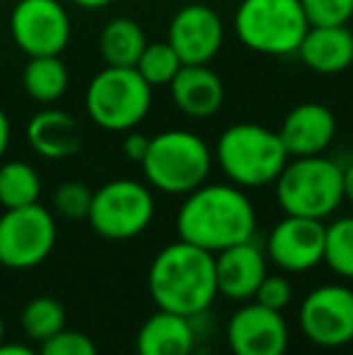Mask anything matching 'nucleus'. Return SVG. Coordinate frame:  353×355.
<instances>
[{"instance_id":"nucleus-1","label":"nucleus","mask_w":353,"mask_h":355,"mask_svg":"<svg viewBox=\"0 0 353 355\" xmlns=\"http://www.w3.org/2000/svg\"><path fill=\"white\" fill-rule=\"evenodd\" d=\"M175 223L179 239L218 254L255 239L257 211L245 189L235 184H201L184 196Z\"/></svg>"},{"instance_id":"nucleus-2","label":"nucleus","mask_w":353,"mask_h":355,"mask_svg":"<svg viewBox=\"0 0 353 355\" xmlns=\"http://www.w3.org/2000/svg\"><path fill=\"white\" fill-rule=\"evenodd\" d=\"M148 293L157 309L201 317L218 297L216 254L184 239L167 244L150 261Z\"/></svg>"},{"instance_id":"nucleus-3","label":"nucleus","mask_w":353,"mask_h":355,"mask_svg":"<svg viewBox=\"0 0 353 355\" xmlns=\"http://www.w3.org/2000/svg\"><path fill=\"white\" fill-rule=\"evenodd\" d=\"M288 159L291 155L278 131H271L261 123H232L216 143L218 167L230 179V184L240 189H261L273 184Z\"/></svg>"},{"instance_id":"nucleus-4","label":"nucleus","mask_w":353,"mask_h":355,"mask_svg":"<svg viewBox=\"0 0 353 355\" xmlns=\"http://www.w3.org/2000/svg\"><path fill=\"white\" fill-rule=\"evenodd\" d=\"M213 153L201 136L170 128L150 138L141 167L146 182L167 196H187L206 184L213 169Z\"/></svg>"},{"instance_id":"nucleus-5","label":"nucleus","mask_w":353,"mask_h":355,"mask_svg":"<svg viewBox=\"0 0 353 355\" xmlns=\"http://www.w3.org/2000/svg\"><path fill=\"white\" fill-rule=\"evenodd\" d=\"M273 187L286 215L327 220L344 203V167L327 155L291 157Z\"/></svg>"},{"instance_id":"nucleus-6","label":"nucleus","mask_w":353,"mask_h":355,"mask_svg":"<svg viewBox=\"0 0 353 355\" xmlns=\"http://www.w3.org/2000/svg\"><path fill=\"white\" fill-rule=\"evenodd\" d=\"M153 107V87L136 68L107 66L92 75L85 89V112L94 126L109 133H128L146 121Z\"/></svg>"},{"instance_id":"nucleus-7","label":"nucleus","mask_w":353,"mask_h":355,"mask_svg":"<svg viewBox=\"0 0 353 355\" xmlns=\"http://www.w3.org/2000/svg\"><path fill=\"white\" fill-rule=\"evenodd\" d=\"M310 22L300 0H242L235 10V34L242 46L261 56H293Z\"/></svg>"},{"instance_id":"nucleus-8","label":"nucleus","mask_w":353,"mask_h":355,"mask_svg":"<svg viewBox=\"0 0 353 355\" xmlns=\"http://www.w3.org/2000/svg\"><path fill=\"white\" fill-rule=\"evenodd\" d=\"M155 218V196L138 179H112L92 191L87 223L104 239H133L150 227Z\"/></svg>"},{"instance_id":"nucleus-9","label":"nucleus","mask_w":353,"mask_h":355,"mask_svg":"<svg viewBox=\"0 0 353 355\" xmlns=\"http://www.w3.org/2000/svg\"><path fill=\"white\" fill-rule=\"evenodd\" d=\"M58 239L56 215L42 203L5 208L0 215V266L29 271L49 259Z\"/></svg>"},{"instance_id":"nucleus-10","label":"nucleus","mask_w":353,"mask_h":355,"mask_svg":"<svg viewBox=\"0 0 353 355\" xmlns=\"http://www.w3.org/2000/svg\"><path fill=\"white\" fill-rule=\"evenodd\" d=\"M10 37L29 58L61 56L73 37L61 0H19L10 12Z\"/></svg>"},{"instance_id":"nucleus-11","label":"nucleus","mask_w":353,"mask_h":355,"mask_svg":"<svg viewBox=\"0 0 353 355\" xmlns=\"http://www.w3.org/2000/svg\"><path fill=\"white\" fill-rule=\"evenodd\" d=\"M298 324L315 346H349L353 341V290L336 283L315 288L300 302Z\"/></svg>"},{"instance_id":"nucleus-12","label":"nucleus","mask_w":353,"mask_h":355,"mask_svg":"<svg viewBox=\"0 0 353 355\" xmlns=\"http://www.w3.org/2000/svg\"><path fill=\"white\" fill-rule=\"evenodd\" d=\"M327 225L325 220L286 215L273 225L266 239V257L286 273H305L325 263Z\"/></svg>"},{"instance_id":"nucleus-13","label":"nucleus","mask_w":353,"mask_h":355,"mask_svg":"<svg viewBox=\"0 0 353 355\" xmlns=\"http://www.w3.org/2000/svg\"><path fill=\"white\" fill-rule=\"evenodd\" d=\"M167 42L179 53L184 66H206L225 44V24L221 15L203 3L179 8L170 19Z\"/></svg>"},{"instance_id":"nucleus-14","label":"nucleus","mask_w":353,"mask_h":355,"mask_svg":"<svg viewBox=\"0 0 353 355\" xmlns=\"http://www.w3.org/2000/svg\"><path fill=\"white\" fill-rule=\"evenodd\" d=\"M225 341L232 355H286L291 334L281 312L247 302L227 319Z\"/></svg>"},{"instance_id":"nucleus-15","label":"nucleus","mask_w":353,"mask_h":355,"mask_svg":"<svg viewBox=\"0 0 353 355\" xmlns=\"http://www.w3.org/2000/svg\"><path fill=\"white\" fill-rule=\"evenodd\" d=\"M266 252L255 242L232 244V247L223 249L216 254V283L218 295L235 302H247L255 300L257 290H259L261 281L266 278Z\"/></svg>"},{"instance_id":"nucleus-16","label":"nucleus","mask_w":353,"mask_h":355,"mask_svg":"<svg viewBox=\"0 0 353 355\" xmlns=\"http://www.w3.org/2000/svg\"><path fill=\"white\" fill-rule=\"evenodd\" d=\"M278 136L291 157L325 155V150L334 143L336 116L325 104L302 102L286 114L281 128H278Z\"/></svg>"},{"instance_id":"nucleus-17","label":"nucleus","mask_w":353,"mask_h":355,"mask_svg":"<svg viewBox=\"0 0 353 355\" xmlns=\"http://www.w3.org/2000/svg\"><path fill=\"white\" fill-rule=\"evenodd\" d=\"M172 104L191 119H211L225 104V85L213 68L182 66L170 83Z\"/></svg>"},{"instance_id":"nucleus-18","label":"nucleus","mask_w":353,"mask_h":355,"mask_svg":"<svg viewBox=\"0 0 353 355\" xmlns=\"http://www.w3.org/2000/svg\"><path fill=\"white\" fill-rule=\"evenodd\" d=\"M298 58L320 75H336L353 66V32L349 24H310Z\"/></svg>"},{"instance_id":"nucleus-19","label":"nucleus","mask_w":353,"mask_h":355,"mask_svg":"<svg viewBox=\"0 0 353 355\" xmlns=\"http://www.w3.org/2000/svg\"><path fill=\"white\" fill-rule=\"evenodd\" d=\"M27 141L44 159H68L83 150V128L73 114L46 107L27 123Z\"/></svg>"},{"instance_id":"nucleus-20","label":"nucleus","mask_w":353,"mask_h":355,"mask_svg":"<svg viewBox=\"0 0 353 355\" xmlns=\"http://www.w3.org/2000/svg\"><path fill=\"white\" fill-rule=\"evenodd\" d=\"M196 353V327L191 317L155 309L136 334V355Z\"/></svg>"},{"instance_id":"nucleus-21","label":"nucleus","mask_w":353,"mask_h":355,"mask_svg":"<svg viewBox=\"0 0 353 355\" xmlns=\"http://www.w3.org/2000/svg\"><path fill=\"white\" fill-rule=\"evenodd\" d=\"M97 46L107 66L136 68L143 49L148 46V39L136 19L114 17L102 27Z\"/></svg>"},{"instance_id":"nucleus-22","label":"nucleus","mask_w":353,"mask_h":355,"mask_svg":"<svg viewBox=\"0 0 353 355\" xmlns=\"http://www.w3.org/2000/svg\"><path fill=\"white\" fill-rule=\"evenodd\" d=\"M71 85L68 66L61 61V56H34L27 61L22 71V87L37 104H53L66 94Z\"/></svg>"},{"instance_id":"nucleus-23","label":"nucleus","mask_w":353,"mask_h":355,"mask_svg":"<svg viewBox=\"0 0 353 355\" xmlns=\"http://www.w3.org/2000/svg\"><path fill=\"white\" fill-rule=\"evenodd\" d=\"M42 196V177L29 162L10 159L0 164V206L22 208L39 203Z\"/></svg>"},{"instance_id":"nucleus-24","label":"nucleus","mask_w":353,"mask_h":355,"mask_svg":"<svg viewBox=\"0 0 353 355\" xmlns=\"http://www.w3.org/2000/svg\"><path fill=\"white\" fill-rule=\"evenodd\" d=\"M19 327L29 341L42 343L66 329V307L58 297L37 295L19 312Z\"/></svg>"},{"instance_id":"nucleus-25","label":"nucleus","mask_w":353,"mask_h":355,"mask_svg":"<svg viewBox=\"0 0 353 355\" xmlns=\"http://www.w3.org/2000/svg\"><path fill=\"white\" fill-rule=\"evenodd\" d=\"M182 58L172 49V44L167 42H148V46L143 49L141 58L136 63V71L146 78V83L150 87H170V83L175 80V75L182 71Z\"/></svg>"},{"instance_id":"nucleus-26","label":"nucleus","mask_w":353,"mask_h":355,"mask_svg":"<svg viewBox=\"0 0 353 355\" xmlns=\"http://www.w3.org/2000/svg\"><path fill=\"white\" fill-rule=\"evenodd\" d=\"M325 263L336 276L353 281V215L327 225Z\"/></svg>"},{"instance_id":"nucleus-27","label":"nucleus","mask_w":353,"mask_h":355,"mask_svg":"<svg viewBox=\"0 0 353 355\" xmlns=\"http://www.w3.org/2000/svg\"><path fill=\"white\" fill-rule=\"evenodd\" d=\"M51 206L53 213L66 220H87L89 206H92V191L83 182H63L53 191Z\"/></svg>"},{"instance_id":"nucleus-28","label":"nucleus","mask_w":353,"mask_h":355,"mask_svg":"<svg viewBox=\"0 0 353 355\" xmlns=\"http://www.w3.org/2000/svg\"><path fill=\"white\" fill-rule=\"evenodd\" d=\"M39 355H99L92 336L73 329H61L51 338L39 343Z\"/></svg>"},{"instance_id":"nucleus-29","label":"nucleus","mask_w":353,"mask_h":355,"mask_svg":"<svg viewBox=\"0 0 353 355\" xmlns=\"http://www.w3.org/2000/svg\"><path fill=\"white\" fill-rule=\"evenodd\" d=\"M310 24H349L353 0H300Z\"/></svg>"},{"instance_id":"nucleus-30","label":"nucleus","mask_w":353,"mask_h":355,"mask_svg":"<svg viewBox=\"0 0 353 355\" xmlns=\"http://www.w3.org/2000/svg\"><path fill=\"white\" fill-rule=\"evenodd\" d=\"M255 302L264 304L268 309H276V312H283L293 302L291 281L286 276H281V273H266V278L261 281L259 290L255 295Z\"/></svg>"},{"instance_id":"nucleus-31","label":"nucleus","mask_w":353,"mask_h":355,"mask_svg":"<svg viewBox=\"0 0 353 355\" xmlns=\"http://www.w3.org/2000/svg\"><path fill=\"white\" fill-rule=\"evenodd\" d=\"M148 145H150V136L138 133V131H128V136L123 138V155H126L131 162L141 164L148 153Z\"/></svg>"},{"instance_id":"nucleus-32","label":"nucleus","mask_w":353,"mask_h":355,"mask_svg":"<svg viewBox=\"0 0 353 355\" xmlns=\"http://www.w3.org/2000/svg\"><path fill=\"white\" fill-rule=\"evenodd\" d=\"M10 138H12V126H10L8 114H5L3 107H0V159L5 157V153H8Z\"/></svg>"},{"instance_id":"nucleus-33","label":"nucleus","mask_w":353,"mask_h":355,"mask_svg":"<svg viewBox=\"0 0 353 355\" xmlns=\"http://www.w3.org/2000/svg\"><path fill=\"white\" fill-rule=\"evenodd\" d=\"M0 355H39V351H34L27 343H0Z\"/></svg>"},{"instance_id":"nucleus-34","label":"nucleus","mask_w":353,"mask_h":355,"mask_svg":"<svg viewBox=\"0 0 353 355\" xmlns=\"http://www.w3.org/2000/svg\"><path fill=\"white\" fill-rule=\"evenodd\" d=\"M344 201L353 206V162L344 167Z\"/></svg>"},{"instance_id":"nucleus-35","label":"nucleus","mask_w":353,"mask_h":355,"mask_svg":"<svg viewBox=\"0 0 353 355\" xmlns=\"http://www.w3.org/2000/svg\"><path fill=\"white\" fill-rule=\"evenodd\" d=\"M71 3L83 10H102V8H107V5H112L114 0H71Z\"/></svg>"},{"instance_id":"nucleus-36","label":"nucleus","mask_w":353,"mask_h":355,"mask_svg":"<svg viewBox=\"0 0 353 355\" xmlns=\"http://www.w3.org/2000/svg\"><path fill=\"white\" fill-rule=\"evenodd\" d=\"M5 341V319H3V314H0V343Z\"/></svg>"},{"instance_id":"nucleus-37","label":"nucleus","mask_w":353,"mask_h":355,"mask_svg":"<svg viewBox=\"0 0 353 355\" xmlns=\"http://www.w3.org/2000/svg\"><path fill=\"white\" fill-rule=\"evenodd\" d=\"M191 355H198V353H191Z\"/></svg>"},{"instance_id":"nucleus-38","label":"nucleus","mask_w":353,"mask_h":355,"mask_svg":"<svg viewBox=\"0 0 353 355\" xmlns=\"http://www.w3.org/2000/svg\"><path fill=\"white\" fill-rule=\"evenodd\" d=\"M0 3H3V0H0Z\"/></svg>"}]
</instances>
